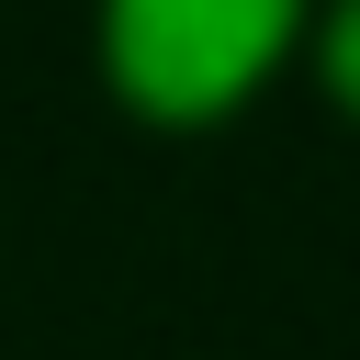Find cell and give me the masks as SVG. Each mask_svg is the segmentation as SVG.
Returning <instances> with one entry per match:
<instances>
[{
  "instance_id": "obj_2",
  "label": "cell",
  "mask_w": 360,
  "mask_h": 360,
  "mask_svg": "<svg viewBox=\"0 0 360 360\" xmlns=\"http://www.w3.org/2000/svg\"><path fill=\"white\" fill-rule=\"evenodd\" d=\"M326 68H338V90L360 101V0H338V22H326Z\"/></svg>"
},
{
  "instance_id": "obj_1",
  "label": "cell",
  "mask_w": 360,
  "mask_h": 360,
  "mask_svg": "<svg viewBox=\"0 0 360 360\" xmlns=\"http://www.w3.org/2000/svg\"><path fill=\"white\" fill-rule=\"evenodd\" d=\"M292 34V0H101V45L135 101L158 112H214L236 101Z\"/></svg>"
}]
</instances>
